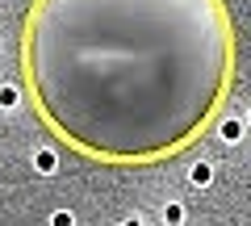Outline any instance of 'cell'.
<instances>
[{
	"label": "cell",
	"mask_w": 251,
	"mask_h": 226,
	"mask_svg": "<svg viewBox=\"0 0 251 226\" xmlns=\"http://www.w3.org/2000/svg\"><path fill=\"white\" fill-rule=\"evenodd\" d=\"M34 163H38V172H42V176H50L54 168H59V163H54V155H50V151H38V155H34Z\"/></svg>",
	"instance_id": "cell-2"
},
{
	"label": "cell",
	"mask_w": 251,
	"mask_h": 226,
	"mask_svg": "<svg viewBox=\"0 0 251 226\" xmlns=\"http://www.w3.org/2000/svg\"><path fill=\"white\" fill-rule=\"evenodd\" d=\"M188 176H193V184H209V180H214V168H209V163H193V172H188Z\"/></svg>",
	"instance_id": "cell-1"
},
{
	"label": "cell",
	"mask_w": 251,
	"mask_h": 226,
	"mask_svg": "<svg viewBox=\"0 0 251 226\" xmlns=\"http://www.w3.org/2000/svg\"><path fill=\"white\" fill-rule=\"evenodd\" d=\"M0 105L13 109V105H17V92H13V88H0Z\"/></svg>",
	"instance_id": "cell-4"
},
{
	"label": "cell",
	"mask_w": 251,
	"mask_h": 226,
	"mask_svg": "<svg viewBox=\"0 0 251 226\" xmlns=\"http://www.w3.org/2000/svg\"><path fill=\"white\" fill-rule=\"evenodd\" d=\"M222 138H226V143H239V138H243V126H239V122H226V126H222Z\"/></svg>",
	"instance_id": "cell-3"
}]
</instances>
